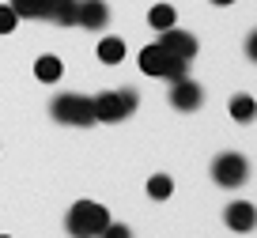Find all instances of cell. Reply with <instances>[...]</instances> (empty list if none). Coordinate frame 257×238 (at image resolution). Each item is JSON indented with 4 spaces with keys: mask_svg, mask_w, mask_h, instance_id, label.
Segmentation results:
<instances>
[{
    "mask_svg": "<svg viewBox=\"0 0 257 238\" xmlns=\"http://www.w3.org/2000/svg\"><path fill=\"white\" fill-rule=\"evenodd\" d=\"M185 68H189V61H185V57H174L163 42H152V46L140 49V72H148V76L178 83V79H185Z\"/></svg>",
    "mask_w": 257,
    "mask_h": 238,
    "instance_id": "obj_1",
    "label": "cell"
},
{
    "mask_svg": "<svg viewBox=\"0 0 257 238\" xmlns=\"http://www.w3.org/2000/svg\"><path fill=\"white\" fill-rule=\"evenodd\" d=\"M106 223H110V212H106L102 204H95V200H80V204L68 208L64 227H68L72 238H98L106 230Z\"/></svg>",
    "mask_w": 257,
    "mask_h": 238,
    "instance_id": "obj_2",
    "label": "cell"
},
{
    "mask_svg": "<svg viewBox=\"0 0 257 238\" xmlns=\"http://www.w3.org/2000/svg\"><path fill=\"white\" fill-rule=\"evenodd\" d=\"M95 106V121H106V125H117L125 121L128 113L137 110V91L133 87H121V91H102V95L91 98Z\"/></svg>",
    "mask_w": 257,
    "mask_h": 238,
    "instance_id": "obj_3",
    "label": "cell"
},
{
    "mask_svg": "<svg viewBox=\"0 0 257 238\" xmlns=\"http://www.w3.org/2000/svg\"><path fill=\"white\" fill-rule=\"evenodd\" d=\"M49 113H53L57 121H64V125H91V121H95V106L83 95H57L53 106H49Z\"/></svg>",
    "mask_w": 257,
    "mask_h": 238,
    "instance_id": "obj_4",
    "label": "cell"
},
{
    "mask_svg": "<svg viewBox=\"0 0 257 238\" xmlns=\"http://www.w3.org/2000/svg\"><path fill=\"white\" fill-rule=\"evenodd\" d=\"M212 178H216V185H223V189H238L249 178V163L238 151H223V155H216V163H212Z\"/></svg>",
    "mask_w": 257,
    "mask_h": 238,
    "instance_id": "obj_5",
    "label": "cell"
},
{
    "mask_svg": "<svg viewBox=\"0 0 257 238\" xmlns=\"http://www.w3.org/2000/svg\"><path fill=\"white\" fill-rule=\"evenodd\" d=\"M201 102H204V87L197 83V79H189V76H185V79H178L174 87H170V106H174V110L193 113Z\"/></svg>",
    "mask_w": 257,
    "mask_h": 238,
    "instance_id": "obj_6",
    "label": "cell"
},
{
    "mask_svg": "<svg viewBox=\"0 0 257 238\" xmlns=\"http://www.w3.org/2000/svg\"><path fill=\"white\" fill-rule=\"evenodd\" d=\"M106 23H110V8H106V0H80V8H76V27L102 31Z\"/></svg>",
    "mask_w": 257,
    "mask_h": 238,
    "instance_id": "obj_7",
    "label": "cell"
},
{
    "mask_svg": "<svg viewBox=\"0 0 257 238\" xmlns=\"http://www.w3.org/2000/svg\"><path fill=\"white\" fill-rule=\"evenodd\" d=\"M163 34V46L170 49V53L174 57H185V61H193V57H197V38H193L189 31H178V27H170V31H159Z\"/></svg>",
    "mask_w": 257,
    "mask_h": 238,
    "instance_id": "obj_8",
    "label": "cell"
},
{
    "mask_svg": "<svg viewBox=\"0 0 257 238\" xmlns=\"http://www.w3.org/2000/svg\"><path fill=\"white\" fill-rule=\"evenodd\" d=\"M223 223H227L231 230H253V223H257V208L249 204V200H234V204H227Z\"/></svg>",
    "mask_w": 257,
    "mask_h": 238,
    "instance_id": "obj_9",
    "label": "cell"
},
{
    "mask_svg": "<svg viewBox=\"0 0 257 238\" xmlns=\"http://www.w3.org/2000/svg\"><path fill=\"white\" fill-rule=\"evenodd\" d=\"M61 72H64V64L57 61V57H38V61H34V76H38L42 83H57Z\"/></svg>",
    "mask_w": 257,
    "mask_h": 238,
    "instance_id": "obj_10",
    "label": "cell"
},
{
    "mask_svg": "<svg viewBox=\"0 0 257 238\" xmlns=\"http://www.w3.org/2000/svg\"><path fill=\"white\" fill-rule=\"evenodd\" d=\"M98 61L102 64H121L125 61V42L121 38H102L98 42Z\"/></svg>",
    "mask_w": 257,
    "mask_h": 238,
    "instance_id": "obj_11",
    "label": "cell"
},
{
    "mask_svg": "<svg viewBox=\"0 0 257 238\" xmlns=\"http://www.w3.org/2000/svg\"><path fill=\"white\" fill-rule=\"evenodd\" d=\"M231 117L242 121V125H246V121H253V117H257V102H253L249 95H234V98H231Z\"/></svg>",
    "mask_w": 257,
    "mask_h": 238,
    "instance_id": "obj_12",
    "label": "cell"
},
{
    "mask_svg": "<svg viewBox=\"0 0 257 238\" xmlns=\"http://www.w3.org/2000/svg\"><path fill=\"white\" fill-rule=\"evenodd\" d=\"M174 19H178V12L170 8V4H155V8L148 12V23H152L155 31H170V27H174Z\"/></svg>",
    "mask_w": 257,
    "mask_h": 238,
    "instance_id": "obj_13",
    "label": "cell"
},
{
    "mask_svg": "<svg viewBox=\"0 0 257 238\" xmlns=\"http://www.w3.org/2000/svg\"><path fill=\"white\" fill-rule=\"evenodd\" d=\"M170 193H174V182H170L167 174H155L152 182H148V197L152 200H167Z\"/></svg>",
    "mask_w": 257,
    "mask_h": 238,
    "instance_id": "obj_14",
    "label": "cell"
},
{
    "mask_svg": "<svg viewBox=\"0 0 257 238\" xmlns=\"http://www.w3.org/2000/svg\"><path fill=\"white\" fill-rule=\"evenodd\" d=\"M76 8H80V0H61V4H57V12H53V23L76 27Z\"/></svg>",
    "mask_w": 257,
    "mask_h": 238,
    "instance_id": "obj_15",
    "label": "cell"
},
{
    "mask_svg": "<svg viewBox=\"0 0 257 238\" xmlns=\"http://www.w3.org/2000/svg\"><path fill=\"white\" fill-rule=\"evenodd\" d=\"M12 12H16L19 19H42V4L38 0H8Z\"/></svg>",
    "mask_w": 257,
    "mask_h": 238,
    "instance_id": "obj_16",
    "label": "cell"
},
{
    "mask_svg": "<svg viewBox=\"0 0 257 238\" xmlns=\"http://www.w3.org/2000/svg\"><path fill=\"white\" fill-rule=\"evenodd\" d=\"M19 23V16L12 12V4H0V34H12Z\"/></svg>",
    "mask_w": 257,
    "mask_h": 238,
    "instance_id": "obj_17",
    "label": "cell"
},
{
    "mask_svg": "<svg viewBox=\"0 0 257 238\" xmlns=\"http://www.w3.org/2000/svg\"><path fill=\"white\" fill-rule=\"evenodd\" d=\"M98 238H133V230H128L125 227V223H106V230H102V234H98Z\"/></svg>",
    "mask_w": 257,
    "mask_h": 238,
    "instance_id": "obj_18",
    "label": "cell"
},
{
    "mask_svg": "<svg viewBox=\"0 0 257 238\" xmlns=\"http://www.w3.org/2000/svg\"><path fill=\"white\" fill-rule=\"evenodd\" d=\"M38 4H42V19H53V12H57L61 0H38Z\"/></svg>",
    "mask_w": 257,
    "mask_h": 238,
    "instance_id": "obj_19",
    "label": "cell"
},
{
    "mask_svg": "<svg viewBox=\"0 0 257 238\" xmlns=\"http://www.w3.org/2000/svg\"><path fill=\"white\" fill-rule=\"evenodd\" d=\"M246 57H249V61H257V31L246 38Z\"/></svg>",
    "mask_w": 257,
    "mask_h": 238,
    "instance_id": "obj_20",
    "label": "cell"
},
{
    "mask_svg": "<svg viewBox=\"0 0 257 238\" xmlns=\"http://www.w3.org/2000/svg\"><path fill=\"white\" fill-rule=\"evenodd\" d=\"M212 4H234V0H212Z\"/></svg>",
    "mask_w": 257,
    "mask_h": 238,
    "instance_id": "obj_21",
    "label": "cell"
},
{
    "mask_svg": "<svg viewBox=\"0 0 257 238\" xmlns=\"http://www.w3.org/2000/svg\"><path fill=\"white\" fill-rule=\"evenodd\" d=\"M0 238H8V234H0Z\"/></svg>",
    "mask_w": 257,
    "mask_h": 238,
    "instance_id": "obj_22",
    "label": "cell"
}]
</instances>
